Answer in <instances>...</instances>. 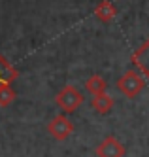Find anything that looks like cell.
<instances>
[{"mask_svg":"<svg viewBox=\"0 0 149 157\" xmlns=\"http://www.w3.org/2000/svg\"><path fill=\"white\" fill-rule=\"evenodd\" d=\"M83 100H85L83 93L79 91L76 85H66V87H62L61 91H59V95L55 97L57 106H59L64 114H72V112H76L79 106L83 104Z\"/></svg>","mask_w":149,"mask_h":157,"instance_id":"1","label":"cell"},{"mask_svg":"<svg viewBox=\"0 0 149 157\" xmlns=\"http://www.w3.org/2000/svg\"><path fill=\"white\" fill-rule=\"evenodd\" d=\"M145 87V80L138 70H127L119 80H117V89L127 97V98H134L138 97Z\"/></svg>","mask_w":149,"mask_h":157,"instance_id":"2","label":"cell"},{"mask_svg":"<svg viewBox=\"0 0 149 157\" xmlns=\"http://www.w3.org/2000/svg\"><path fill=\"white\" fill-rule=\"evenodd\" d=\"M47 131H49V134H51L53 138H57V140H66L74 132V123L68 119L64 114H59L57 117H53L49 121Z\"/></svg>","mask_w":149,"mask_h":157,"instance_id":"3","label":"cell"},{"mask_svg":"<svg viewBox=\"0 0 149 157\" xmlns=\"http://www.w3.org/2000/svg\"><path fill=\"white\" fill-rule=\"evenodd\" d=\"M95 153L98 157H125V153H127V148L115 138V136H106L104 140H102L98 146Z\"/></svg>","mask_w":149,"mask_h":157,"instance_id":"4","label":"cell"},{"mask_svg":"<svg viewBox=\"0 0 149 157\" xmlns=\"http://www.w3.org/2000/svg\"><path fill=\"white\" fill-rule=\"evenodd\" d=\"M132 64H136L138 70H142L149 78V40L132 53Z\"/></svg>","mask_w":149,"mask_h":157,"instance_id":"5","label":"cell"},{"mask_svg":"<svg viewBox=\"0 0 149 157\" xmlns=\"http://www.w3.org/2000/svg\"><path fill=\"white\" fill-rule=\"evenodd\" d=\"M17 76H19V72L0 55V89L4 85H11L17 80Z\"/></svg>","mask_w":149,"mask_h":157,"instance_id":"6","label":"cell"},{"mask_svg":"<svg viewBox=\"0 0 149 157\" xmlns=\"http://www.w3.org/2000/svg\"><path fill=\"white\" fill-rule=\"evenodd\" d=\"M91 106L95 108L96 114H108V112H111V108L115 106V100H113V97L106 95V93H102V95H96L93 97V100H91Z\"/></svg>","mask_w":149,"mask_h":157,"instance_id":"7","label":"cell"},{"mask_svg":"<svg viewBox=\"0 0 149 157\" xmlns=\"http://www.w3.org/2000/svg\"><path fill=\"white\" fill-rule=\"evenodd\" d=\"M95 15H96V19L102 21V23H111V21L115 19V15H117V8L111 2H108V0H104V2H100L95 8Z\"/></svg>","mask_w":149,"mask_h":157,"instance_id":"8","label":"cell"},{"mask_svg":"<svg viewBox=\"0 0 149 157\" xmlns=\"http://www.w3.org/2000/svg\"><path fill=\"white\" fill-rule=\"evenodd\" d=\"M85 91H87L89 95H93V97L102 95V93L106 91V82L102 80V76L93 74V76H91L89 80L85 82Z\"/></svg>","mask_w":149,"mask_h":157,"instance_id":"9","label":"cell"},{"mask_svg":"<svg viewBox=\"0 0 149 157\" xmlns=\"http://www.w3.org/2000/svg\"><path fill=\"white\" fill-rule=\"evenodd\" d=\"M15 91H13V87L11 85H4L2 89H0V106H9L11 102H13L15 100Z\"/></svg>","mask_w":149,"mask_h":157,"instance_id":"10","label":"cell"}]
</instances>
